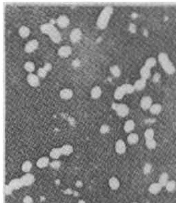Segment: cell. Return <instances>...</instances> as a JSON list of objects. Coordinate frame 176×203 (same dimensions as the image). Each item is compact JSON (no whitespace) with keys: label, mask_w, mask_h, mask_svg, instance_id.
<instances>
[{"label":"cell","mask_w":176,"mask_h":203,"mask_svg":"<svg viewBox=\"0 0 176 203\" xmlns=\"http://www.w3.org/2000/svg\"><path fill=\"white\" fill-rule=\"evenodd\" d=\"M40 29L44 34L48 35L51 40L55 43H59L61 40V36L59 31L51 23H44L40 27Z\"/></svg>","instance_id":"6da1fadb"},{"label":"cell","mask_w":176,"mask_h":203,"mask_svg":"<svg viewBox=\"0 0 176 203\" xmlns=\"http://www.w3.org/2000/svg\"><path fill=\"white\" fill-rule=\"evenodd\" d=\"M158 59V62L160 64L162 68L166 74L169 75L174 74L175 72V68L174 65L173 64V63L171 62L167 54L162 52V53H159Z\"/></svg>","instance_id":"7a4b0ae2"},{"label":"cell","mask_w":176,"mask_h":203,"mask_svg":"<svg viewBox=\"0 0 176 203\" xmlns=\"http://www.w3.org/2000/svg\"><path fill=\"white\" fill-rule=\"evenodd\" d=\"M113 11V9L111 6H106L102 10L96 22V25L99 29H104L106 27Z\"/></svg>","instance_id":"3957f363"},{"label":"cell","mask_w":176,"mask_h":203,"mask_svg":"<svg viewBox=\"0 0 176 203\" xmlns=\"http://www.w3.org/2000/svg\"><path fill=\"white\" fill-rule=\"evenodd\" d=\"M113 108H115L116 113L120 117H124L127 116L129 113V108L127 105L124 104H114Z\"/></svg>","instance_id":"277c9868"},{"label":"cell","mask_w":176,"mask_h":203,"mask_svg":"<svg viewBox=\"0 0 176 203\" xmlns=\"http://www.w3.org/2000/svg\"><path fill=\"white\" fill-rule=\"evenodd\" d=\"M21 179L22 181L23 187H27V186L32 185L34 183L35 177L34 176V174L27 173L25 175H23Z\"/></svg>","instance_id":"5b68a950"},{"label":"cell","mask_w":176,"mask_h":203,"mask_svg":"<svg viewBox=\"0 0 176 203\" xmlns=\"http://www.w3.org/2000/svg\"><path fill=\"white\" fill-rule=\"evenodd\" d=\"M82 32L78 28H75L71 31L70 34V40L72 43H76L78 42L81 38Z\"/></svg>","instance_id":"8992f818"},{"label":"cell","mask_w":176,"mask_h":203,"mask_svg":"<svg viewBox=\"0 0 176 203\" xmlns=\"http://www.w3.org/2000/svg\"><path fill=\"white\" fill-rule=\"evenodd\" d=\"M38 44H39L38 42L36 40H30L25 44V51L27 53H32V52L36 50L38 47Z\"/></svg>","instance_id":"52a82bcc"},{"label":"cell","mask_w":176,"mask_h":203,"mask_svg":"<svg viewBox=\"0 0 176 203\" xmlns=\"http://www.w3.org/2000/svg\"><path fill=\"white\" fill-rule=\"evenodd\" d=\"M140 105L143 110L149 109L152 105V99L151 97L148 96L143 97L141 100V102H140Z\"/></svg>","instance_id":"ba28073f"},{"label":"cell","mask_w":176,"mask_h":203,"mask_svg":"<svg viewBox=\"0 0 176 203\" xmlns=\"http://www.w3.org/2000/svg\"><path fill=\"white\" fill-rule=\"evenodd\" d=\"M27 80L28 83L30 84V85L32 87H38L40 84L39 77L37 75H35L34 74H32V73H30V74L27 75Z\"/></svg>","instance_id":"9c48e42d"},{"label":"cell","mask_w":176,"mask_h":203,"mask_svg":"<svg viewBox=\"0 0 176 203\" xmlns=\"http://www.w3.org/2000/svg\"><path fill=\"white\" fill-rule=\"evenodd\" d=\"M57 23L59 27L66 28L67 27L70 23V20L67 16L61 15L57 19Z\"/></svg>","instance_id":"30bf717a"},{"label":"cell","mask_w":176,"mask_h":203,"mask_svg":"<svg viewBox=\"0 0 176 203\" xmlns=\"http://www.w3.org/2000/svg\"><path fill=\"white\" fill-rule=\"evenodd\" d=\"M115 149V152H117L118 154H123V153H124L126 152V144L123 142V140H122V139H120V140H118L117 142H116Z\"/></svg>","instance_id":"8fae6325"},{"label":"cell","mask_w":176,"mask_h":203,"mask_svg":"<svg viewBox=\"0 0 176 203\" xmlns=\"http://www.w3.org/2000/svg\"><path fill=\"white\" fill-rule=\"evenodd\" d=\"M72 53V49L69 46H62L58 50V55L61 57H68Z\"/></svg>","instance_id":"7c38bea8"},{"label":"cell","mask_w":176,"mask_h":203,"mask_svg":"<svg viewBox=\"0 0 176 203\" xmlns=\"http://www.w3.org/2000/svg\"><path fill=\"white\" fill-rule=\"evenodd\" d=\"M163 186H162L160 183H154L151 184L149 187V192H150L152 194H157L159 192H160V191L163 189Z\"/></svg>","instance_id":"4fadbf2b"},{"label":"cell","mask_w":176,"mask_h":203,"mask_svg":"<svg viewBox=\"0 0 176 203\" xmlns=\"http://www.w3.org/2000/svg\"><path fill=\"white\" fill-rule=\"evenodd\" d=\"M50 164L49 162V158L48 157H42L39 158L38 160L36 162V166L39 168H44L48 166Z\"/></svg>","instance_id":"5bb4252c"},{"label":"cell","mask_w":176,"mask_h":203,"mask_svg":"<svg viewBox=\"0 0 176 203\" xmlns=\"http://www.w3.org/2000/svg\"><path fill=\"white\" fill-rule=\"evenodd\" d=\"M8 185H10L14 190H18V189H20L22 187H23L22 181H21V178L20 179H13V180H11L10 181V183H9Z\"/></svg>","instance_id":"9a60e30c"},{"label":"cell","mask_w":176,"mask_h":203,"mask_svg":"<svg viewBox=\"0 0 176 203\" xmlns=\"http://www.w3.org/2000/svg\"><path fill=\"white\" fill-rule=\"evenodd\" d=\"M59 96L63 100H70L73 96V91L70 89H64L60 91Z\"/></svg>","instance_id":"2e32d148"},{"label":"cell","mask_w":176,"mask_h":203,"mask_svg":"<svg viewBox=\"0 0 176 203\" xmlns=\"http://www.w3.org/2000/svg\"><path fill=\"white\" fill-rule=\"evenodd\" d=\"M146 81L147 80L143 79L141 78V79L137 80V81L135 82L134 87L135 89L137 91H141L143 89H145V87L146 86Z\"/></svg>","instance_id":"e0dca14e"},{"label":"cell","mask_w":176,"mask_h":203,"mask_svg":"<svg viewBox=\"0 0 176 203\" xmlns=\"http://www.w3.org/2000/svg\"><path fill=\"white\" fill-rule=\"evenodd\" d=\"M109 185L111 190H116L120 188V183L117 178L115 177H113L109 180Z\"/></svg>","instance_id":"ac0fdd59"},{"label":"cell","mask_w":176,"mask_h":203,"mask_svg":"<svg viewBox=\"0 0 176 203\" xmlns=\"http://www.w3.org/2000/svg\"><path fill=\"white\" fill-rule=\"evenodd\" d=\"M140 75L142 79L147 80L151 76V69H149L146 66H143L140 70Z\"/></svg>","instance_id":"d6986e66"},{"label":"cell","mask_w":176,"mask_h":203,"mask_svg":"<svg viewBox=\"0 0 176 203\" xmlns=\"http://www.w3.org/2000/svg\"><path fill=\"white\" fill-rule=\"evenodd\" d=\"M135 124L134 121L132 119H129L125 123L124 126H123V129L127 133H130V132H131L135 129Z\"/></svg>","instance_id":"ffe728a7"},{"label":"cell","mask_w":176,"mask_h":203,"mask_svg":"<svg viewBox=\"0 0 176 203\" xmlns=\"http://www.w3.org/2000/svg\"><path fill=\"white\" fill-rule=\"evenodd\" d=\"M126 94V91H124V89H123L122 86L121 85L116 89L115 93H114V97H115V98L117 99V100H121V99L123 98V97Z\"/></svg>","instance_id":"44dd1931"},{"label":"cell","mask_w":176,"mask_h":203,"mask_svg":"<svg viewBox=\"0 0 176 203\" xmlns=\"http://www.w3.org/2000/svg\"><path fill=\"white\" fill-rule=\"evenodd\" d=\"M139 135L136 133H130L127 138V141L130 145H135L139 142Z\"/></svg>","instance_id":"7402d4cb"},{"label":"cell","mask_w":176,"mask_h":203,"mask_svg":"<svg viewBox=\"0 0 176 203\" xmlns=\"http://www.w3.org/2000/svg\"><path fill=\"white\" fill-rule=\"evenodd\" d=\"M61 155L62 153H61V148H54L50 152V157L54 160H58Z\"/></svg>","instance_id":"603a6c76"},{"label":"cell","mask_w":176,"mask_h":203,"mask_svg":"<svg viewBox=\"0 0 176 203\" xmlns=\"http://www.w3.org/2000/svg\"><path fill=\"white\" fill-rule=\"evenodd\" d=\"M169 174L166 173H162L160 177H159L158 179V183L163 186V187H165L166 183L169 182Z\"/></svg>","instance_id":"cb8c5ba5"},{"label":"cell","mask_w":176,"mask_h":203,"mask_svg":"<svg viewBox=\"0 0 176 203\" xmlns=\"http://www.w3.org/2000/svg\"><path fill=\"white\" fill-rule=\"evenodd\" d=\"M102 94V90L101 88L99 86L94 87L91 91V96L92 98L97 99L101 97Z\"/></svg>","instance_id":"d4e9b609"},{"label":"cell","mask_w":176,"mask_h":203,"mask_svg":"<svg viewBox=\"0 0 176 203\" xmlns=\"http://www.w3.org/2000/svg\"><path fill=\"white\" fill-rule=\"evenodd\" d=\"M162 106L160 104H154L149 108V111L153 115H158L162 110Z\"/></svg>","instance_id":"484cf974"},{"label":"cell","mask_w":176,"mask_h":203,"mask_svg":"<svg viewBox=\"0 0 176 203\" xmlns=\"http://www.w3.org/2000/svg\"><path fill=\"white\" fill-rule=\"evenodd\" d=\"M18 34L21 36V37L23 38H25L29 36V35L30 34V30L29 28L26 26H22L19 28L18 29Z\"/></svg>","instance_id":"4316f807"},{"label":"cell","mask_w":176,"mask_h":203,"mask_svg":"<svg viewBox=\"0 0 176 203\" xmlns=\"http://www.w3.org/2000/svg\"><path fill=\"white\" fill-rule=\"evenodd\" d=\"M61 153L64 155H69L73 152V147L70 145H64L61 147Z\"/></svg>","instance_id":"83f0119b"},{"label":"cell","mask_w":176,"mask_h":203,"mask_svg":"<svg viewBox=\"0 0 176 203\" xmlns=\"http://www.w3.org/2000/svg\"><path fill=\"white\" fill-rule=\"evenodd\" d=\"M166 191L169 192H173L176 190V182L173 180H169L165 185Z\"/></svg>","instance_id":"f1b7e54d"},{"label":"cell","mask_w":176,"mask_h":203,"mask_svg":"<svg viewBox=\"0 0 176 203\" xmlns=\"http://www.w3.org/2000/svg\"><path fill=\"white\" fill-rule=\"evenodd\" d=\"M156 62L157 61L156 60L154 57H149L147 60L146 61V62H145V66H146L149 69H151V68H154V66L156 65Z\"/></svg>","instance_id":"f546056e"},{"label":"cell","mask_w":176,"mask_h":203,"mask_svg":"<svg viewBox=\"0 0 176 203\" xmlns=\"http://www.w3.org/2000/svg\"><path fill=\"white\" fill-rule=\"evenodd\" d=\"M146 145L149 149H154L156 147L157 143L156 141L154 140V138L151 139H146Z\"/></svg>","instance_id":"4dcf8cb0"},{"label":"cell","mask_w":176,"mask_h":203,"mask_svg":"<svg viewBox=\"0 0 176 203\" xmlns=\"http://www.w3.org/2000/svg\"><path fill=\"white\" fill-rule=\"evenodd\" d=\"M32 168V163L29 160H27L23 162V164L22 165V171L24 172V173H28L31 171Z\"/></svg>","instance_id":"1f68e13d"},{"label":"cell","mask_w":176,"mask_h":203,"mask_svg":"<svg viewBox=\"0 0 176 203\" xmlns=\"http://www.w3.org/2000/svg\"><path fill=\"white\" fill-rule=\"evenodd\" d=\"M110 72L115 77H119L121 75V70L118 65L111 66L110 68Z\"/></svg>","instance_id":"d6a6232c"},{"label":"cell","mask_w":176,"mask_h":203,"mask_svg":"<svg viewBox=\"0 0 176 203\" xmlns=\"http://www.w3.org/2000/svg\"><path fill=\"white\" fill-rule=\"evenodd\" d=\"M24 68L26 71L29 72H32L35 70V64L32 61H27L24 65Z\"/></svg>","instance_id":"836d02e7"},{"label":"cell","mask_w":176,"mask_h":203,"mask_svg":"<svg viewBox=\"0 0 176 203\" xmlns=\"http://www.w3.org/2000/svg\"><path fill=\"white\" fill-rule=\"evenodd\" d=\"M122 86L123 89H124V91H126V94L132 93L135 90L134 85H132L130 84H123Z\"/></svg>","instance_id":"e575fe53"},{"label":"cell","mask_w":176,"mask_h":203,"mask_svg":"<svg viewBox=\"0 0 176 203\" xmlns=\"http://www.w3.org/2000/svg\"><path fill=\"white\" fill-rule=\"evenodd\" d=\"M144 136L146 139L154 138V130L152 128L147 129L144 133Z\"/></svg>","instance_id":"d590c367"},{"label":"cell","mask_w":176,"mask_h":203,"mask_svg":"<svg viewBox=\"0 0 176 203\" xmlns=\"http://www.w3.org/2000/svg\"><path fill=\"white\" fill-rule=\"evenodd\" d=\"M50 166L54 170H58L59 168L61 167V163L60 161H59L58 160H55L51 162H50Z\"/></svg>","instance_id":"8d00e7d4"},{"label":"cell","mask_w":176,"mask_h":203,"mask_svg":"<svg viewBox=\"0 0 176 203\" xmlns=\"http://www.w3.org/2000/svg\"><path fill=\"white\" fill-rule=\"evenodd\" d=\"M47 72L46 70L44 69V68H39L37 72V74H38V76L39 78H44L46 77L47 74Z\"/></svg>","instance_id":"74e56055"},{"label":"cell","mask_w":176,"mask_h":203,"mask_svg":"<svg viewBox=\"0 0 176 203\" xmlns=\"http://www.w3.org/2000/svg\"><path fill=\"white\" fill-rule=\"evenodd\" d=\"M110 131V127H109L108 125L104 124L101 127V129H100V132H101V134H107L108 132Z\"/></svg>","instance_id":"f35d334b"},{"label":"cell","mask_w":176,"mask_h":203,"mask_svg":"<svg viewBox=\"0 0 176 203\" xmlns=\"http://www.w3.org/2000/svg\"><path fill=\"white\" fill-rule=\"evenodd\" d=\"M13 189L9 185H4V192H5L6 195H11L13 192Z\"/></svg>","instance_id":"ab89813d"},{"label":"cell","mask_w":176,"mask_h":203,"mask_svg":"<svg viewBox=\"0 0 176 203\" xmlns=\"http://www.w3.org/2000/svg\"><path fill=\"white\" fill-rule=\"evenodd\" d=\"M152 170V165L149 164H147L146 166H144V168H143V172L145 174H148L149 173H150Z\"/></svg>","instance_id":"60d3db41"},{"label":"cell","mask_w":176,"mask_h":203,"mask_svg":"<svg viewBox=\"0 0 176 203\" xmlns=\"http://www.w3.org/2000/svg\"><path fill=\"white\" fill-rule=\"evenodd\" d=\"M23 202L24 203H33L34 202V200H33V198L30 196H25V198H23Z\"/></svg>","instance_id":"b9f144b4"},{"label":"cell","mask_w":176,"mask_h":203,"mask_svg":"<svg viewBox=\"0 0 176 203\" xmlns=\"http://www.w3.org/2000/svg\"><path fill=\"white\" fill-rule=\"evenodd\" d=\"M160 74H158V73H156L153 76V81L156 82L160 80Z\"/></svg>","instance_id":"7bdbcfd3"},{"label":"cell","mask_w":176,"mask_h":203,"mask_svg":"<svg viewBox=\"0 0 176 203\" xmlns=\"http://www.w3.org/2000/svg\"><path fill=\"white\" fill-rule=\"evenodd\" d=\"M43 68H44L45 70H47V72H49V71H50V70H51V68H52V65H51V63H46V64H45V65H44V67H43Z\"/></svg>","instance_id":"ee69618b"},{"label":"cell","mask_w":176,"mask_h":203,"mask_svg":"<svg viewBox=\"0 0 176 203\" xmlns=\"http://www.w3.org/2000/svg\"><path fill=\"white\" fill-rule=\"evenodd\" d=\"M78 203H85V202L84 201V200H81L78 201Z\"/></svg>","instance_id":"f6af8a7d"},{"label":"cell","mask_w":176,"mask_h":203,"mask_svg":"<svg viewBox=\"0 0 176 203\" xmlns=\"http://www.w3.org/2000/svg\"><path fill=\"white\" fill-rule=\"evenodd\" d=\"M133 203H137V202H133Z\"/></svg>","instance_id":"bcb514c9"}]
</instances>
